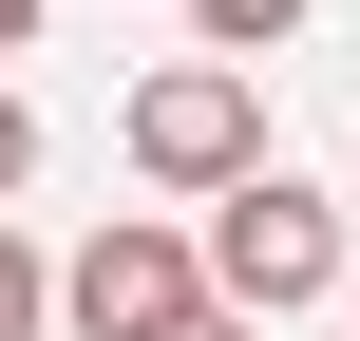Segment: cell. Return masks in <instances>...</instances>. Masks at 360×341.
<instances>
[{
    "instance_id": "cell-1",
    "label": "cell",
    "mask_w": 360,
    "mask_h": 341,
    "mask_svg": "<svg viewBox=\"0 0 360 341\" xmlns=\"http://www.w3.org/2000/svg\"><path fill=\"white\" fill-rule=\"evenodd\" d=\"M114 152L171 190V209H228V190H266L285 152H266V76L247 57H152L133 76V114H114Z\"/></svg>"
},
{
    "instance_id": "cell-2",
    "label": "cell",
    "mask_w": 360,
    "mask_h": 341,
    "mask_svg": "<svg viewBox=\"0 0 360 341\" xmlns=\"http://www.w3.org/2000/svg\"><path fill=\"white\" fill-rule=\"evenodd\" d=\"M228 285H209V228H171V209H114V228H76L57 247V323L76 341H171L209 323Z\"/></svg>"
},
{
    "instance_id": "cell-3",
    "label": "cell",
    "mask_w": 360,
    "mask_h": 341,
    "mask_svg": "<svg viewBox=\"0 0 360 341\" xmlns=\"http://www.w3.org/2000/svg\"><path fill=\"white\" fill-rule=\"evenodd\" d=\"M342 190H304V171H266V190H228L209 209V285L247 304V323H304V304H342Z\"/></svg>"
},
{
    "instance_id": "cell-4",
    "label": "cell",
    "mask_w": 360,
    "mask_h": 341,
    "mask_svg": "<svg viewBox=\"0 0 360 341\" xmlns=\"http://www.w3.org/2000/svg\"><path fill=\"white\" fill-rule=\"evenodd\" d=\"M285 38H304V0H190V57H247V76H266Z\"/></svg>"
},
{
    "instance_id": "cell-5",
    "label": "cell",
    "mask_w": 360,
    "mask_h": 341,
    "mask_svg": "<svg viewBox=\"0 0 360 341\" xmlns=\"http://www.w3.org/2000/svg\"><path fill=\"white\" fill-rule=\"evenodd\" d=\"M57 323V247H19V228H0V341H38Z\"/></svg>"
},
{
    "instance_id": "cell-6",
    "label": "cell",
    "mask_w": 360,
    "mask_h": 341,
    "mask_svg": "<svg viewBox=\"0 0 360 341\" xmlns=\"http://www.w3.org/2000/svg\"><path fill=\"white\" fill-rule=\"evenodd\" d=\"M19 190H38V95L0 76V209H19Z\"/></svg>"
},
{
    "instance_id": "cell-7",
    "label": "cell",
    "mask_w": 360,
    "mask_h": 341,
    "mask_svg": "<svg viewBox=\"0 0 360 341\" xmlns=\"http://www.w3.org/2000/svg\"><path fill=\"white\" fill-rule=\"evenodd\" d=\"M171 341H266V323H247V304H209V323H171Z\"/></svg>"
},
{
    "instance_id": "cell-8",
    "label": "cell",
    "mask_w": 360,
    "mask_h": 341,
    "mask_svg": "<svg viewBox=\"0 0 360 341\" xmlns=\"http://www.w3.org/2000/svg\"><path fill=\"white\" fill-rule=\"evenodd\" d=\"M19 38H38V0H0V57H19Z\"/></svg>"
}]
</instances>
